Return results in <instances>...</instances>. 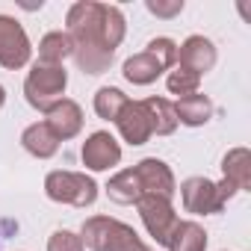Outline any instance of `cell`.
Wrapping results in <instances>:
<instances>
[{
    "mask_svg": "<svg viewBox=\"0 0 251 251\" xmlns=\"http://www.w3.org/2000/svg\"><path fill=\"white\" fill-rule=\"evenodd\" d=\"M65 24H68L65 33L74 45L71 56L77 68L92 77L109 71L115 50L103 39V3H98V0H77V3L68 6Z\"/></svg>",
    "mask_w": 251,
    "mask_h": 251,
    "instance_id": "cell-1",
    "label": "cell"
},
{
    "mask_svg": "<svg viewBox=\"0 0 251 251\" xmlns=\"http://www.w3.org/2000/svg\"><path fill=\"white\" fill-rule=\"evenodd\" d=\"M80 239L92 251H154L127 222L112 216H89L80 227Z\"/></svg>",
    "mask_w": 251,
    "mask_h": 251,
    "instance_id": "cell-2",
    "label": "cell"
},
{
    "mask_svg": "<svg viewBox=\"0 0 251 251\" xmlns=\"http://www.w3.org/2000/svg\"><path fill=\"white\" fill-rule=\"evenodd\" d=\"M65 89H68V71L62 65L33 62V68L24 77V98L39 112H48L56 100H62Z\"/></svg>",
    "mask_w": 251,
    "mask_h": 251,
    "instance_id": "cell-3",
    "label": "cell"
},
{
    "mask_svg": "<svg viewBox=\"0 0 251 251\" xmlns=\"http://www.w3.org/2000/svg\"><path fill=\"white\" fill-rule=\"evenodd\" d=\"M98 183L95 177L83 175V172H48L45 177V195L56 204H68V207H92L98 201Z\"/></svg>",
    "mask_w": 251,
    "mask_h": 251,
    "instance_id": "cell-4",
    "label": "cell"
},
{
    "mask_svg": "<svg viewBox=\"0 0 251 251\" xmlns=\"http://www.w3.org/2000/svg\"><path fill=\"white\" fill-rule=\"evenodd\" d=\"M180 201H183V210L192 216H216L225 210V198H222L216 180H210L204 175H192L180 183Z\"/></svg>",
    "mask_w": 251,
    "mask_h": 251,
    "instance_id": "cell-5",
    "label": "cell"
},
{
    "mask_svg": "<svg viewBox=\"0 0 251 251\" xmlns=\"http://www.w3.org/2000/svg\"><path fill=\"white\" fill-rule=\"evenodd\" d=\"M30 56H33V45L21 21H15L12 15H0V65L18 71L30 65Z\"/></svg>",
    "mask_w": 251,
    "mask_h": 251,
    "instance_id": "cell-6",
    "label": "cell"
},
{
    "mask_svg": "<svg viewBox=\"0 0 251 251\" xmlns=\"http://www.w3.org/2000/svg\"><path fill=\"white\" fill-rule=\"evenodd\" d=\"M136 210H139V219L145 225V230L157 239V245H169V236L172 230L177 227V213H175V204L169 198H157V195H142L136 201Z\"/></svg>",
    "mask_w": 251,
    "mask_h": 251,
    "instance_id": "cell-7",
    "label": "cell"
},
{
    "mask_svg": "<svg viewBox=\"0 0 251 251\" xmlns=\"http://www.w3.org/2000/svg\"><path fill=\"white\" fill-rule=\"evenodd\" d=\"M80 160L89 172H109L121 163V145L109 130H95L80 148Z\"/></svg>",
    "mask_w": 251,
    "mask_h": 251,
    "instance_id": "cell-8",
    "label": "cell"
},
{
    "mask_svg": "<svg viewBox=\"0 0 251 251\" xmlns=\"http://www.w3.org/2000/svg\"><path fill=\"white\" fill-rule=\"evenodd\" d=\"M133 172H136L142 195H157V198H169V201L175 198L177 183H175V172L169 169V163H163L157 157H145L133 166Z\"/></svg>",
    "mask_w": 251,
    "mask_h": 251,
    "instance_id": "cell-9",
    "label": "cell"
},
{
    "mask_svg": "<svg viewBox=\"0 0 251 251\" xmlns=\"http://www.w3.org/2000/svg\"><path fill=\"white\" fill-rule=\"evenodd\" d=\"M115 127H118L121 139L127 142V145H133V148L145 145L154 136V130H151V115H148V109H145L142 100H127V103H124L121 112L115 115Z\"/></svg>",
    "mask_w": 251,
    "mask_h": 251,
    "instance_id": "cell-10",
    "label": "cell"
},
{
    "mask_svg": "<svg viewBox=\"0 0 251 251\" xmlns=\"http://www.w3.org/2000/svg\"><path fill=\"white\" fill-rule=\"evenodd\" d=\"M216 62H219V50H216L213 39H207V36L195 33V36L183 39V45H177V65L195 71L198 77H204L207 71H213Z\"/></svg>",
    "mask_w": 251,
    "mask_h": 251,
    "instance_id": "cell-11",
    "label": "cell"
},
{
    "mask_svg": "<svg viewBox=\"0 0 251 251\" xmlns=\"http://www.w3.org/2000/svg\"><path fill=\"white\" fill-rule=\"evenodd\" d=\"M45 124L53 130V136L59 142H68L83 130V106L71 98H62L45 112Z\"/></svg>",
    "mask_w": 251,
    "mask_h": 251,
    "instance_id": "cell-12",
    "label": "cell"
},
{
    "mask_svg": "<svg viewBox=\"0 0 251 251\" xmlns=\"http://www.w3.org/2000/svg\"><path fill=\"white\" fill-rule=\"evenodd\" d=\"M121 74H124V80L133 83V86H151V83H157V77L166 74V65L154 53L139 50V53H133V56L124 59Z\"/></svg>",
    "mask_w": 251,
    "mask_h": 251,
    "instance_id": "cell-13",
    "label": "cell"
},
{
    "mask_svg": "<svg viewBox=\"0 0 251 251\" xmlns=\"http://www.w3.org/2000/svg\"><path fill=\"white\" fill-rule=\"evenodd\" d=\"M21 148H24L30 157H36V160H50V157H56V151H59V139L53 136V130L48 127L45 121H36V124H30V127H24V133H21Z\"/></svg>",
    "mask_w": 251,
    "mask_h": 251,
    "instance_id": "cell-14",
    "label": "cell"
},
{
    "mask_svg": "<svg viewBox=\"0 0 251 251\" xmlns=\"http://www.w3.org/2000/svg\"><path fill=\"white\" fill-rule=\"evenodd\" d=\"M222 180L230 183L236 192H245L251 186V154L248 148H230L222 157Z\"/></svg>",
    "mask_w": 251,
    "mask_h": 251,
    "instance_id": "cell-15",
    "label": "cell"
},
{
    "mask_svg": "<svg viewBox=\"0 0 251 251\" xmlns=\"http://www.w3.org/2000/svg\"><path fill=\"white\" fill-rule=\"evenodd\" d=\"M213 100L201 92L195 95H186V98H177L175 103V112H177V124L183 127H204V124L213 118Z\"/></svg>",
    "mask_w": 251,
    "mask_h": 251,
    "instance_id": "cell-16",
    "label": "cell"
},
{
    "mask_svg": "<svg viewBox=\"0 0 251 251\" xmlns=\"http://www.w3.org/2000/svg\"><path fill=\"white\" fill-rule=\"evenodd\" d=\"M207 230L204 225H198L195 219H183L177 222V227L169 236V251H207Z\"/></svg>",
    "mask_w": 251,
    "mask_h": 251,
    "instance_id": "cell-17",
    "label": "cell"
},
{
    "mask_svg": "<svg viewBox=\"0 0 251 251\" xmlns=\"http://www.w3.org/2000/svg\"><path fill=\"white\" fill-rule=\"evenodd\" d=\"M106 198L112 204H121V207H127V204H136L142 198V189H139V180H136V172L133 169H121L115 172L109 180H106Z\"/></svg>",
    "mask_w": 251,
    "mask_h": 251,
    "instance_id": "cell-18",
    "label": "cell"
},
{
    "mask_svg": "<svg viewBox=\"0 0 251 251\" xmlns=\"http://www.w3.org/2000/svg\"><path fill=\"white\" fill-rule=\"evenodd\" d=\"M142 103H145V109H148V115H151V130H154L157 136H172V133L177 130V112H175V103H172L169 98L151 95V98H145Z\"/></svg>",
    "mask_w": 251,
    "mask_h": 251,
    "instance_id": "cell-19",
    "label": "cell"
},
{
    "mask_svg": "<svg viewBox=\"0 0 251 251\" xmlns=\"http://www.w3.org/2000/svg\"><path fill=\"white\" fill-rule=\"evenodd\" d=\"M71 53H74V45L65 30H50L39 42V62L45 65H62Z\"/></svg>",
    "mask_w": 251,
    "mask_h": 251,
    "instance_id": "cell-20",
    "label": "cell"
},
{
    "mask_svg": "<svg viewBox=\"0 0 251 251\" xmlns=\"http://www.w3.org/2000/svg\"><path fill=\"white\" fill-rule=\"evenodd\" d=\"M127 100H130V98L124 95L118 86H100V89L95 92L92 106H95L98 118H103V121H115V115L121 112V106L127 103Z\"/></svg>",
    "mask_w": 251,
    "mask_h": 251,
    "instance_id": "cell-21",
    "label": "cell"
},
{
    "mask_svg": "<svg viewBox=\"0 0 251 251\" xmlns=\"http://www.w3.org/2000/svg\"><path fill=\"white\" fill-rule=\"evenodd\" d=\"M127 36V21H124V12L118 6L103 3V39L112 50H118V45Z\"/></svg>",
    "mask_w": 251,
    "mask_h": 251,
    "instance_id": "cell-22",
    "label": "cell"
},
{
    "mask_svg": "<svg viewBox=\"0 0 251 251\" xmlns=\"http://www.w3.org/2000/svg\"><path fill=\"white\" fill-rule=\"evenodd\" d=\"M198 86H201V77H198L195 71L183 68V65H175V68L166 74V89H169L172 95H177V98L195 95V92H198Z\"/></svg>",
    "mask_w": 251,
    "mask_h": 251,
    "instance_id": "cell-23",
    "label": "cell"
},
{
    "mask_svg": "<svg viewBox=\"0 0 251 251\" xmlns=\"http://www.w3.org/2000/svg\"><path fill=\"white\" fill-rule=\"evenodd\" d=\"M145 50L154 53V56L166 65V71H172V68L177 65V42L169 39V36H157V39H151V42L145 45Z\"/></svg>",
    "mask_w": 251,
    "mask_h": 251,
    "instance_id": "cell-24",
    "label": "cell"
},
{
    "mask_svg": "<svg viewBox=\"0 0 251 251\" xmlns=\"http://www.w3.org/2000/svg\"><path fill=\"white\" fill-rule=\"evenodd\" d=\"M48 251H86V245H83L80 233H74V230H68V227H59V230L50 233Z\"/></svg>",
    "mask_w": 251,
    "mask_h": 251,
    "instance_id": "cell-25",
    "label": "cell"
},
{
    "mask_svg": "<svg viewBox=\"0 0 251 251\" xmlns=\"http://www.w3.org/2000/svg\"><path fill=\"white\" fill-rule=\"evenodd\" d=\"M183 6H186L183 0H145V9L151 15H157V18H166V21L177 18L183 12Z\"/></svg>",
    "mask_w": 251,
    "mask_h": 251,
    "instance_id": "cell-26",
    "label": "cell"
},
{
    "mask_svg": "<svg viewBox=\"0 0 251 251\" xmlns=\"http://www.w3.org/2000/svg\"><path fill=\"white\" fill-rule=\"evenodd\" d=\"M3 103H6V89L0 86V109H3Z\"/></svg>",
    "mask_w": 251,
    "mask_h": 251,
    "instance_id": "cell-27",
    "label": "cell"
}]
</instances>
